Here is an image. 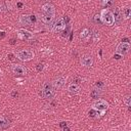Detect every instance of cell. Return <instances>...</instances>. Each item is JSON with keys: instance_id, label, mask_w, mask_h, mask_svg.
I'll return each mask as SVG.
<instances>
[{"instance_id": "cell-1", "label": "cell", "mask_w": 131, "mask_h": 131, "mask_svg": "<svg viewBox=\"0 0 131 131\" xmlns=\"http://www.w3.org/2000/svg\"><path fill=\"white\" fill-rule=\"evenodd\" d=\"M99 17H100V21L103 24V25H106V26H113L115 24V19H114V14L113 12L110 10V9H102L100 14H99Z\"/></svg>"}, {"instance_id": "cell-2", "label": "cell", "mask_w": 131, "mask_h": 131, "mask_svg": "<svg viewBox=\"0 0 131 131\" xmlns=\"http://www.w3.org/2000/svg\"><path fill=\"white\" fill-rule=\"evenodd\" d=\"M35 56V53L33 52V50H29V49H24V50H19L16 52L15 57L18 58L21 61H28L33 59Z\"/></svg>"}, {"instance_id": "cell-3", "label": "cell", "mask_w": 131, "mask_h": 131, "mask_svg": "<svg viewBox=\"0 0 131 131\" xmlns=\"http://www.w3.org/2000/svg\"><path fill=\"white\" fill-rule=\"evenodd\" d=\"M92 108L100 112H105L108 108V103L104 99L98 98V99H95V101L92 103Z\"/></svg>"}, {"instance_id": "cell-4", "label": "cell", "mask_w": 131, "mask_h": 131, "mask_svg": "<svg viewBox=\"0 0 131 131\" xmlns=\"http://www.w3.org/2000/svg\"><path fill=\"white\" fill-rule=\"evenodd\" d=\"M41 11H42V14H44V15H49L52 17H54V15H55V8L51 3H46V4L42 5Z\"/></svg>"}, {"instance_id": "cell-5", "label": "cell", "mask_w": 131, "mask_h": 131, "mask_svg": "<svg viewBox=\"0 0 131 131\" xmlns=\"http://www.w3.org/2000/svg\"><path fill=\"white\" fill-rule=\"evenodd\" d=\"M10 69H11V72L14 75H16V76H26L27 73H28L27 68L24 67V66H21V64H15V63H13Z\"/></svg>"}, {"instance_id": "cell-6", "label": "cell", "mask_w": 131, "mask_h": 131, "mask_svg": "<svg viewBox=\"0 0 131 131\" xmlns=\"http://www.w3.org/2000/svg\"><path fill=\"white\" fill-rule=\"evenodd\" d=\"M130 49V43L129 42H121L120 44H118L117 48H116V53L124 55L126 54Z\"/></svg>"}, {"instance_id": "cell-7", "label": "cell", "mask_w": 131, "mask_h": 131, "mask_svg": "<svg viewBox=\"0 0 131 131\" xmlns=\"http://www.w3.org/2000/svg\"><path fill=\"white\" fill-rule=\"evenodd\" d=\"M80 62H81V66H83L85 68H91L93 64V57L89 54H84L81 56Z\"/></svg>"}, {"instance_id": "cell-8", "label": "cell", "mask_w": 131, "mask_h": 131, "mask_svg": "<svg viewBox=\"0 0 131 131\" xmlns=\"http://www.w3.org/2000/svg\"><path fill=\"white\" fill-rule=\"evenodd\" d=\"M64 27H66V24H64L63 19H62V18H58L57 20H55V21L53 23L51 30H52V32H54V33H58V32H61V31L64 29Z\"/></svg>"}, {"instance_id": "cell-9", "label": "cell", "mask_w": 131, "mask_h": 131, "mask_svg": "<svg viewBox=\"0 0 131 131\" xmlns=\"http://www.w3.org/2000/svg\"><path fill=\"white\" fill-rule=\"evenodd\" d=\"M16 33H17L18 38L23 39V40H29V39L33 38V33H31L30 31H28L26 29H18L16 31Z\"/></svg>"}, {"instance_id": "cell-10", "label": "cell", "mask_w": 131, "mask_h": 131, "mask_svg": "<svg viewBox=\"0 0 131 131\" xmlns=\"http://www.w3.org/2000/svg\"><path fill=\"white\" fill-rule=\"evenodd\" d=\"M40 95L44 99H51L55 95V89H41Z\"/></svg>"}, {"instance_id": "cell-11", "label": "cell", "mask_w": 131, "mask_h": 131, "mask_svg": "<svg viewBox=\"0 0 131 131\" xmlns=\"http://www.w3.org/2000/svg\"><path fill=\"white\" fill-rule=\"evenodd\" d=\"M113 14H114V19H115V23H116V24H120V23L123 20L122 10H121L119 7H116V8L114 9Z\"/></svg>"}, {"instance_id": "cell-12", "label": "cell", "mask_w": 131, "mask_h": 131, "mask_svg": "<svg viewBox=\"0 0 131 131\" xmlns=\"http://www.w3.org/2000/svg\"><path fill=\"white\" fill-rule=\"evenodd\" d=\"M18 21H19V24L25 25V26H31L33 24L32 19H31V15H29V14H21L18 18Z\"/></svg>"}, {"instance_id": "cell-13", "label": "cell", "mask_w": 131, "mask_h": 131, "mask_svg": "<svg viewBox=\"0 0 131 131\" xmlns=\"http://www.w3.org/2000/svg\"><path fill=\"white\" fill-rule=\"evenodd\" d=\"M64 82H66V79L63 77H57L53 82H52V85L54 87V89H60L63 85H64Z\"/></svg>"}, {"instance_id": "cell-14", "label": "cell", "mask_w": 131, "mask_h": 131, "mask_svg": "<svg viewBox=\"0 0 131 131\" xmlns=\"http://www.w3.org/2000/svg\"><path fill=\"white\" fill-rule=\"evenodd\" d=\"M81 88L78 84H75V83H71L69 86H68V91L72 94H78L80 92Z\"/></svg>"}, {"instance_id": "cell-15", "label": "cell", "mask_w": 131, "mask_h": 131, "mask_svg": "<svg viewBox=\"0 0 131 131\" xmlns=\"http://www.w3.org/2000/svg\"><path fill=\"white\" fill-rule=\"evenodd\" d=\"M100 96H101V89L94 88L93 90H91V92H90V97L91 98L98 99V98H100Z\"/></svg>"}, {"instance_id": "cell-16", "label": "cell", "mask_w": 131, "mask_h": 131, "mask_svg": "<svg viewBox=\"0 0 131 131\" xmlns=\"http://www.w3.org/2000/svg\"><path fill=\"white\" fill-rule=\"evenodd\" d=\"M9 126V119H7L5 116H0V128L5 129Z\"/></svg>"}, {"instance_id": "cell-17", "label": "cell", "mask_w": 131, "mask_h": 131, "mask_svg": "<svg viewBox=\"0 0 131 131\" xmlns=\"http://www.w3.org/2000/svg\"><path fill=\"white\" fill-rule=\"evenodd\" d=\"M122 14H123V16H124L126 19H129L130 16H131V8H130L129 6L124 7V8H123V11H122Z\"/></svg>"}, {"instance_id": "cell-18", "label": "cell", "mask_w": 131, "mask_h": 131, "mask_svg": "<svg viewBox=\"0 0 131 131\" xmlns=\"http://www.w3.org/2000/svg\"><path fill=\"white\" fill-rule=\"evenodd\" d=\"M41 18H42V21H43V23H45V24H47V25H50V24L52 23V20H53L54 17L49 16V15H44V14H42Z\"/></svg>"}, {"instance_id": "cell-19", "label": "cell", "mask_w": 131, "mask_h": 131, "mask_svg": "<svg viewBox=\"0 0 131 131\" xmlns=\"http://www.w3.org/2000/svg\"><path fill=\"white\" fill-rule=\"evenodd\" d=\"M89 29L88 28H84L82 31H81V33H80V38L81 39H84V38H86L88 35H89Z\"/></svg>"}, {"instance_id": "cell-20", "label": "cell", "mask_w": 131, "mask_h": 131, "mask_svg": "<svg viewBox=\"0 0 131 131\" xmlns=\"http://www.w3.org/2000/svg\"><path fill=\"white\" fill-rule=\"evenodd\" d=\"M113 3H114V0H101V4H102V6L105 7V8L112 6Z\"/></svg>"}, {"instance_id": "cell-21", "label": "cell", "mask_w": 131, "mask_h": 131, "mask_svg": "<svg viewBox=\"0 0 131 131\" xmlns=\"http://www.w3.org/2000/svg\"><path fill=\"white\" fill-rule=\"evenodd\" d=\"M123 101H124V103H125L127 106H130V104H131V96H130V95H126V96L123 98Z\"/></svg>"}, {"instance_id": "cell-22", "label": "cell", "mask_w": 131, "mask_h": 131, "mask_svg": "<svg viewBox=\"0 0 131 131\" xmlns=\"http://www.w3.org/2000/svg\"><path fill=\"white\" fill-rule=\"evenodd\" d=\"M95 87H96V88H98V89H101V90H102V88L104 87V84H103V82H101V81H98V82H96V84H95Z\"/></svg>"}, {"instance_id": "cell-23", "label": "cell", "mask_w": 131, "mask_h": 131, "mask_svg": "<svg viewBox=\"0 0 131 131\" xmlns=\"http://www.w3.org/2000/svg\"><path fill=\"white\" fill-rule=\"evenodd\" d=\"M43 69H44V64H43V63H38V64H37V67H36L37 72H42V71H43Z\"/></svg>"}, {"instance_id": "cell-24", "label": "cell", "mask_w": 131, "mask_h": 131, "mask_svg": "<svg viewBox=\"0 0 131 131\" xmlns=\"http://www.w3.org/2000/svg\"><path fill=\"white\" fill-rule=\"evenodd\" d=\"M94 20H95V23H100V17H99V15H95L94 16Z\"/></svg>"}, {"instance_id": "cell-25", "label": "cell", "mask_w": 131, "mask_h": 131, "mask_svg": "<svg viewBox=\"0 0 131 131\" xmlns=\"http://www.w3.org/2000/svg\"><path fill=\"white\" fill-rule=\"evenodd\" d=\"M79 81H81L80 78H75V79L73 80V83H75V84H79V83H80Z\"/></svg>"}, {"instance_id": "cell-26", "label": "cell", "mask_w": 131, "mask_h": 131, "mask_svg": "<svg viewBox=\"0 0 131 131\" xmlns=\"http://www.w3.org/2000/svg\"><path fill=\"white\" fill-rule=\"evenodd\" d=\"M62 19H63V21H64V24L67 25V24L69 23V20H70V17H69V16H64V17H63Z\"/></svg>"}, {"instance_id": "cell-27", "label": "cell", "mask_w": 131, "mask_h": 131, "mask_svg": "<svg viewBox=\"0 0 131 131\" xmlns=\"http://www.w3.org/2000/svg\"><path fill=\"white\" fill-rule=\"evenodd\" d=\"M121 56H122L121 54H118V53H116V54L114 55V58H116V59H120V58H121Z\"/></svg>"}, {"instance_id": "cell-28", "label": "cell", "mask_w": 131, "mask_h": 131, "mask_svg": "<svg viewBox=\"0 0 131 131\" xmlns=\"http://www.w3.org/2000/svg\"><path fill=\"white\" fill-rule=\"evenodd\" d=\"M59 126H60L61 128L66 127V126H67V122H60V123H59Z\"/></svg>"}, {"instance_id": "cell-29", "label": "cell", "mask_w": 131, "mask_h": 131, "mask_svg": "<svg viewBox=\"0 0 131 131\" xmlns=\"http://www.w3.org/2000/svg\"><path fill=\"white\" fill-rule=\"evenodd\" d=\"M16 6H17L18 8H21V7L24 6V4H23L21 2H17V3H16Z\"/></svg>"}, {"instance_id": "cell-30", "label": "cell", "mask_w": 131, "mask_h": 131, "mask_svg": "<svg viewBox=\"0 0 131 131\" xmlns=\"http://www.w3.org/2000/svg\"><path fill=\"white\" fill-rule=\"evenodd\" d=\"M13 56H14V55H13V54H11V53H9V54L7 55L8 59H10V60H12V59H13Z\"/></svg>"}, {"instance_id": "cell-31", "label": "cell", "mask_w": 131, "mask_h": 131, "mask_svg": "<svg viewBox=\"0 0 131 131\" xmlns=\"http://www.w3.org/2000/svg\"><path fill=\"white\" fill-rule=\"evenodd\" d=\"M5 36V32H3V31H1L0 32V38H3Z\"/></svg>"}, {"instance_id": "cell-32", "label": "cell", "mask_w": 131, "mask_h": 131, "mask_svg": "<svg viewBox=\"0 0 131 131\" xmlns=\"http://www.w3.org/2000/svg\"><path fill=\"white\" fill-rule=\"evenodd\" d=\"M94 41H97V32H94Z\"/></svg>"}, {"instance_id": "cell-33", "label": "cell", "mask_w": 131, "mask_h": 131, "mask_svg": "<svg viewBox=\"0 0 131 131\" xmlns=\"http://www.w3.org/2000/svg\"><path fill=\"white\" fill-rule=\"evenodd\" d=\"M122 42H129V39L128 38H124L123 40H122ZM130 43V42H129Z\"/></svg>"}, {"instance_id": "cell-34", "label": "cell", "mask_w": 131, "mask_h": 131, "mask_svg": "<svg viewBox=\"0 0 131 131\" xmlns=\"http://www.w3.org/2000/svg\"><path fill=\"white\" fill-rule=\"evenodd\" d=\"M12 96H14V97H15V96H17V92L13 91V92H12Z\"/></svg>"}, {"instance_id": "cell-35", "label": "cell", "mask_w": 131, "mask_h": 131, "mask_svg": "<svg viewBox=\"0 0 131 131\" xmlns=\"http://www.w3.org/2000/svg\"><path fill=\"white\" fill-rule=\"evenodd\" d=\"M14 43H15V40L14 39H11L10 40V44H14Z\"/></svg>"}, {"instance_id": "cell-36", "label": "cell", "mask_w": 131, "mask_h": 131, "mask_svg": "<svg viewBox=\"0 0 131 131\" xmlns=\"http://www.w3.org/2000/svg\"><path fill=\"white\" fill-rule=\"evenodd\" d=\"M1 11H2V9H1V5H0V12H1Z\"/></svg>"}]
</instances>
